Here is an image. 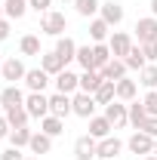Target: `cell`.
I'll list each match as a JSON object with an SVG mask.
<instances>
[{
  "label": "cell",
  "instance_id": "cell-11",
  "mask_svg": "<svg viewBox=\"0 0 157 160\" xmlns=\"http://www.w3.org/2000/svg\"><path fill=\"white\" fill-rule=\"evenodd\" d=\"M49 114H56V117H68V114H74V108H71V96H65V92H56V96H49Z\"/></svg>",
  "mask_w": 157,
  "mask_h": 160
},
{
  "label": "cell",
  "instance_id": "cell-21",
  "mask_svg": "<svg viewBox=\"0 0 157 160\" xmlns=\"http://www.w3.org/2000/svg\"><path fill=\"white\" fill-rule=\"evenodd\" d=\"M89 37L96 40V43H105V40H111V25L102 19V16H99V19H93V22H89Z\"/></svg>",
  "mask_w": 157,
  "mask_h": 160
},
{
  "label": "cell",
  "instance_id": "cell-22",
  "mask_svg": "<svg viewBox=\"0 0 157 160\" xmlns=\"http://www.w3.org/2000/svg\"><path fill=\"white\" fill-rule=\"evenodd\" d=\"M123 65H126V71H142L148 59H145V52H142V46H133L126 56H123Z\"/></svg>",
  "mask_w": 157,
  "mask_h": 160
},
{
  "label": "cell",
  "instance_id": "cell-2",
  "mask_svg": "<svg viewBox=\"0 0 157 160\" xmlns=\"http://www.w3.org/2000/svg\"><path fill=\"white\" fill-rule=\"evenodd\" d=\"M96 96H89V92H74L71 96V108H74V114L77 117H96Z\"/></svg>",
  "mask_w": 157,
  "mask_h": 160
},
{
  "label": "cell",
  "instance_id": "cell-43",
  "mask_svg": "<svg viewBox=\"0 0 157 160\" xmlns=\"http://www.w3.org/2000/svg\"><path fill=\"white\" fill-rule=\"evenodd\" d=\"M151 16L157 19V0H151Z\"/></svg>",
  "mask_w": 157,
  "mask_h": 160
},
{
  "label": "cell",
  "instance_id": "cell-10",
  "mask_svg": "<svg viewBox=\"0 0 157 160\" xmlns=\"http://www.w3.org/2000/svg\"><path fill=\"white\" fill-rule=\"evenodd\" d=\"M123 151V142L117 139V136H108V139H102L99 142V151H96V157L102 160H117V154Z\"/></svg>",
  "mask_w": 157,
  "mask_h": 160
},
{
  "label": "cell",
  "instance_id": "cell-49",
  "mask_svg": "<svg viewBox=\"0 0 157 160\" xmlns=\"http://www.w3.org/2000/svg\"><path fill=\"white\" fill-rule=\"evenodd\" d=\"M25 160H37V157H25Z\"/></svg>",
  "mask_w": 157,
  "mask_h": 160
},
{
  "label": "cell",
  "instance_id": "cell-50",
  "mask_svg": "<svg viewBox=\"0 0 157 160\" xmlns=\"http://www.w3.org/2000/svg\"><path fill=\"white\" fill-rule=\"evenodd\" d=\"M0 108H3V105H0Z\"/></svg>",
  "mask_w": 157,
  "mask_h": 160
},
{
  "label": "cell",
  "instance_id": "cell-47",
  "mask_svg": "<svg viewBox=\"0 0 157 160\" xmlns=\"http://www.w3.org/2000/svg\"><path fill=\"white\" fill-rule=\"evenodd\" d=\"M154 157H157V142H154Z\"/></svg>",
  "mask_w": 157,
  "mask_h": 160
},
{
  "label": "cell",
  "instance_id": "cell-42",
  "mask_svg": "<svg viewBox=\"0 0 157 160\" xmlns=\"http://www.w3.org/2000/svg\"><path fill=\"white\" fill-rule=\"evenodd\" d=\"M9 37V19H0V43Z\"/></svg>",
  "mask_w": 157,
  "mask_h": 160
},
{
  "label": "cell",
  "instance_id": "cell-30",
  "mask_svg": "<svg viewBox=\"0 0 157 160\" xmlns=\"http://www.w3.org/2000/svg\"><path fill=\"white\" fill-rule=\"evenodd\" d=\"M3 12H6V19H22L25 12H28V0H3Z\"/></svg>",
  "mask_w": 157,
  "mask_h": 160
},
{
  "label": "cell",
  "instance_id": "cell-31",
  "mask_svg": "<svg viewBox=\"0 0 157 160\" xmlns=\"http://www.w3.org/2000/svg\"><path fill=\"white\" fill-rule=\"evenodd\" d=\"M74 9H77V16H83V19H93L99 9H102V3L99 0H74Z\"/></svg>",
  "mask_w": 157,
  "mask_h": 160
},
{
  "label": "cell",
  "instance_id": "cell-9",
  "mask_svg": "<svg viewBox=\"0 0 157 160\" xmlns=\"http://www.w3.org/2000/svg\"><path fill=\"white\" fill-rule=\"evenodd\" d=\"M108 46H111V56H114V59H123V56L133 49V37L123 34V31H114L111 40H108Z\"/></svg>",
  "mask_w": 157,
  "mask_h": 160
},
{
  "label": "cell",
  "instance_id": "cell-14",
  "mask_svg": "<svg viewBox=\"0 0 157 160\" xmlns=\"http://www.w3.org/2000/svg\"><path fill=\"white\" fill-rule=\"evenodd\" d=\"M46 83H49V74H46L43 68H34V71H28V74H25V86H28L31 92H43V89H46Z\"/></svg>",
  "mask_w": 157,
  "mask_h": 160
},
{
  "label": "cell",
  "instance_id": "cell-29",
  "mask_svg": "<svg viewBox=\"0 0 157 160\" xmlns=\"http://www.w3.org/2000/svg\"><path fill=\"white\" fill-rule=\"evenodd\" d=\"M136 92H139L136 80H129V77L117 80V99L120 102H136Z\"/></svg>",
  "mask_w": 157,
  "mask_h": 160
},
{
  "label": "cell",
  "instance_id": "cell-23",
  "mask_svg": "<svg viewBox=\"0 0 157 160\" xmlns=\"http://www.w3.org/2000/svg\"><path fill=\"white\" fill-rule=\"evenodd\" d=\"M102 77H105V80H114V83L123 80V77H126V65H123V59H111L105 68H102Z\"/></svg>",
  "mask_w": 157,
  "mask_h": 160
},
{
  "label": "cell",
  "instance_id": "cell-17",
  "mask_svg": "<svg viewBox=\"0 0 157 160\" xmlns=\"http://www.w3.org/2000/svg\"><path fill=\"white\" fill-rule=\"evenodd\" d=\"M111 129H114V126H111V120L105 117V114H102V117H89V136H93V139H108V136H111Z\"/></svg>",
  "mask_w": 157,
  "mask_h": 160
},
{
  "label": "cell",
  "instance_id": "cell-24",
  "mask_svg": "<svg viewBox=\"0 0 157 160\" xmlns=\"http://www.w3.org/2000/svg\"><path fill=\"white\" fill-rule=\"evenodd\" d=\"M31 136H34V129H28V126H13L9 145H13V148H28V145H31Z\"/></svg>",
  "mask_w": 157,
  "mask_h": 160
},
{
  "label": "cell",
  "instance_id": "cell-41",
  "mask_svg": "<svg viewBox=\"0 0 157 160\" xmlns=\"http://www.w3.org/2000/svg\"><path fill=\"white\" fill-rule=\"evenodd\" d=\"M9 132H13V126H9V120L0 114V139H9Z\"/></svg>",
  "mask_w": 157,
  "mask_h": 160
},
{
  "label": "cell",
  "instance_id": "cell-26",
  "mask_svg": "<svg viewBox=\"0 0 157 160\" xmlns=\"http://www.w3.org/2000/svg\"><path fill=\"white\" fill-rule=\"evenodd\" d=\"M3 117L9 120V126H28L31 114H28L25 105H22V108H3Z\"/></svg>",
  "mask_w": 157,
  "mask_h": 160
},
{
  "label": "cell",
  "instance_id": "cell-15",
  "mask_svg": "<svg viewBox=\"0 0 157 160\" xmlns=\"http://www.w3.org/2000/svg\"><path fill=\"white\" fill-rule=\"evenodd\" d=\"M105 83L102 77V71H83L80 74V92H89V96H96V89Z\"/></svg>",
  "mask_w": 157,
  "mask_h": 160
},
{
  "label": "cell",
  "instance_id": "cell-5",
  "mask_svg": "<svg viewBox=\"0 0 157 160\" xmlns=\"http://www.w3.org/2000/svg\"><path fill=\"white\" fill-rule=\"evenodd\" d=\"M136 37H139V43H154L157 40V19L154 16H145V19L136 22Z\"/></svg>",
  "mask_w": 157,
  "mask_h": 160
},
{
  "label": "cell",
  "instance_id": "cell-18",
  "mask_svg": "<svg viewBox=\"0 0 157 160\" xmlns=\"http://www.w3.org/2000/svg\"><path fill=\"white\" fill-rule=\"evenodd\" d=\"M0 68H3V80H13V83H16V80H25V74H28V68H25L19 59H6Z\"/></svg>",
  "mask_w": 157,
  "mask_h": 160
},
{
  "label": "cell",
  "instance_id": "cell-33",
  "mask_svg": "<svg viewBox=\"0 0 157 160\" xmlns=\"http://www.w3.org/2000/svg\"><path fill=\"white\" fill-rule=\"evenodd\" d=\"M139 83L142 86H148V89H157V65H145L142 71H139Z\"/></svg>",
  "mask_w": 157,
  "mask_h": 160
},
{
  "label": "cell",
  "instance_id": "cell-35",
  "mask_svg": "<svg viewBox=\"0 0 157 160\" xmlns=\"http://www.w3.org/2000/svg\"><path fill=\"white\" fill-rule=\"evenodd\" d=\"M77 65L83 71H96L93 68V46H77Z\"/></svg>",
  "mask_w": 157,
  "mask_h": 160
},
{
  "label": "cell",
  "instance_id": "cell-8",
  "mask_svg": "<svg viewBox=\"0 0 157 160\" xmlns=\"http://www.w3.org/2000/svg\"><path fill=\"white\" fill-rule=\"evenodd\" d=\"M105 117L111 120L114 129H117V126H126V123H129V108L120 105V102H111V105H105Z\"/></svg>",
  "mask_w": 157,
  "mask_h": 160
},
{
  "label": "cell",
  "instance_id": "cell-45",
  "mask_svg": "<svg viewBox=\"0 0 157 160\" xmlns=\"http://www.w3.org/2000/svg\"><path fill=\"white\" fill-rule=\"evenodd\" d=\"M3 16H6V12H3V3H0V19H3Z\"/></svg>",
  "mask_w": 157,
  "mask_h": 160
},
{
  "label": "cell",
  "instance_id": "cell-44",
  "mask_svg": "<svg viewBox=\"0 0 157 160\" xmlns=\"http://www.w3.org/2000/svg\"><path fill=\"white\" fill-rule=\"evenodd\" d=\"M142 160H157V157H154V154H148V157H142Z\"/></svg>",
  "mask_w": 157,
  "mask_h": 160
},
{
  "label": "cell",
  "instance_id": "cell-48",
  "mask_svg": "<svg viewBox=\"0 0 157 160\" xmlns=\"http://www.w3.org/2000/svg\"><path fill=\"white\" fill-rule=\"evenodd\" d=\"M0 80H3V68H0Z\"/></svg>",
  "mask_w": 157,
  "mask_h": 160
},
{
  "label": "cell",
  "instance_id": "cell-20",
  "mask_svg": "<svg viewBox=\"0 0 157 160\" xmlns=\"http://www.w3.org/2000/svg\"><path fill=\"white\" fill-rule=\"evenodd\" d=\"M40 132H46L49 139H56V136H62V132H65V120L56 117V114H46V117L40 120Z\"/></svg>",
  "mask_w": 157,
  "mask_h": 160
},
{
  "label": "cell",
  "instance_id": "cell-46",
  "mask_svg": "<svg viewBox=\"0 0 157 160\" xmlns=\"http://www.w3.org/2000/svg\"><path fill=\"white\" fill-rule=\"evenodd\" d=\"M59 3H74V0H59Z\"/></svg>",
  "mask_w": 157,
  "mask_h": 160
},
{
  "label": "cell",
  "instance_id": "cell-1",
  "mask_svg": "<svg viewBox=\"0 0 157 160\" xmlns=\"http://www.w3.org/2000/svg\"><path fill=\"white\" fill-rule=\"evenodd\" d=\"M65 28H68V19L59 9H49V12L40 16V31L49 34V37H65Z\"/></svg>",
  "mask_w": 157,
  "mask_h": 160
},
{
  "label": "cell",
  "instance_id": "cell-12",
  "mask_svg": "<svg viewBox=\"0 0 157 160\" xmlns=\"http://www.w3.org/2000/svg\"><path fill=\"white\" fill-rule=\"evenodd\" d=\"M99 16L108 22L111 28H117L120 22H123V6H120L117 0H108V3H102V9H99Z\"/></svg>",
  "mask_w": 157,
  "mask_h": 160
},
{
  "label": "cell",
  "instance_id": "cell-39",
  "mask_svg": "<svg viewBox=\"0 0 157 160\" xmlns=\"http://www.w3.org/2000/svg\"><path fill=\"white\" fill-rule=\"evenodd\" d=\"M139 129H142V132H148L151 139H157V117H148L142 126H139Z\"/></svg>",
  "mask_w": 157,
  "mask_h": 160
},
{
  "label": "cell",
  "instance_id": "cell-28",
  "mask_svg": "<svg viewBox=\"0 0 157 160\" xmlns=\"http://www.w3.org/2000/svg\"><path fill=\"white\" fill-rule=\"evenodd\" d=\"M28 148H31V151H34V154H49V151H53V139H49V136H46V132H34V136H31V145H28Z\"/></svg>",
  "mask_w": 157,
  "mask_h": 160
},
{
  "label": "cell",
  "instance_id": "cell-19",
  "mask_svg": "<svg viewBox=\"0 0 157 160\" xmlns=\"http://www.w3.org/2000/svg\"><path fill=\"white\" fill-rule=\"evenodd\" d=\"M40 68L49 74V77H56V74H62L65 71V62L59 59V52L53 49V52H43V59H40Z\"/></svg>",
  "mask_w": 157,
  "mask_h": 160
},
{
  "label": "cell",
  "instance_id": "cell-40",
  "mask_svg": "<svg viewBox=\"0 0 157 160\" xmlns=\"http://www.w3.org/2000/svg\"><path fill=\"white\" fill-rule=\"evenodd\" d=\"M0 160H25V157L19 154V148H13V145H9L6 151H0Z\"/></svg>",
  "mask_w": 157,
  "mask_h": 160
},
{
  "label": "cell",
  "instance_id": "cell-34",
  "mask_svg": "<svg viewBox=\"0 0 157 160\" xmlns=\"http://www.w3.org/2000/svg\"><path fill=\"white\" fill-rule=\"evenodd\" d=\"M19 49L25 56H40V40L34 37V34H25V37L19 40Z\"/></svg>",
  "mask_w": 157,
  "mask_h": 160
},
{
  "label": "cell",
  "instance_id": "cell-4",
  "mask_svg": "<svg viewBox=\"0 0 157 160\" xmlns=\"http://www.w3.org/2000/svg\"><path fill=\"white\" fill-rule=\"evenodd\" d=\"M25 111L31 114V117H46L49 114V99L43 96V92H31V96H25Z\"/></svg>",
  "mask_w": 157,
  "mask_h": 160
},
{
  "label": "cell",
  "instance_id": "cell-3",
  "mask_svg": "<svg viewBox=\"0 0 157 160\" xmlns=\"http://www.w3.org/2000/svg\"><path fill=\"white\" fill-rule=\"evenodd\" d=\"M154 142H157V139H151L148 132H142V129H139V132L129 136L126 148H129L133 154H145V157H148V154H154Z\"/></svg>",
  "mask_w": 157,
  "mask_h": 160
},
{
  "label": "cell",
  "instance_id": "cell-27",
  "mask_svg": "<svg viewBox=\"0 0 157 160\" xmlns=\"http://www.w3.org/2000/svg\"><path fill=\"white\" fill-rule=\"evenodd\" d=\"M108 62H111V46H108V43H96V46H93V68L102 71Z\"/></svg>",
  "mask_w": 157,
  "mask_h": 160
},
{
  "label": "cell",
  "instance_id": "cell-7",
  "mask_svg": "<svg viewBox=\"0 0 157 160\" xmlns=\"http://www.w3.org/2000/svg\"><path fill=\"white\" fill-rule=\"evenodd\" d=\"M96 151H99V139H93V136H80L74 142V157L77 160H93Z\"/></svg>",
  "mask_w": 157,
  "mask_h": 160
},
{
  "label": "cell",
  "instance_id": "cell-36",
  "mask_svg": "<svg viewBox=\"0 0 157 160\" xmlns=\"http://www.w3.org/2000/svg\"><path fill=\"white\" fill-rule=\"evenodd\" d=\"M142 105H145V111H148V117H157V89H151L145 99H142Z\"/></svg>",
  "mask_w": 157,
  "mask_h": 160
},
{
  "label": "cell",
  "instance_id": "cell-38",
  "mask_svg": "<svg viewBox=\"0 0 157 160\" xmlns=\"http://www.w3.org/2000/svg\"><path fill=\"white\" fill-rule=\"evenodd\" d=\"M142 52H145V59L154 65V62H157V40H154V43H142Z\"/></svg>",
  "mask_w": 157,
  "mask_h": 160
},
{
  "label": "cell",
  "instance_id": "cell-37",
  "mask_svg": "<svg viewBox=\"0 0 157 160\" xmlns=\"http://www.w3.org/2000/svg\"><path fill=\"white\" fill-rule=\"evenodd\" d=\"M49 6H53V0H28V9H34V12H49Z\"/></svg>",
  "mask_w": 157,
  "mask_h": 160
},
{
  "label": "cell",
  "instance_id": "cell-6",
  "mask_svg": "<svg viewBox=\"0 0 157 160\" xmlns=\"http://www.w3.org/2000/svg\"><path fill=\"white\" fill-rule=\"evenodd\" d=\"M53 83H56V89H59V92H65V96L80 92V77L74 74V71H68V68H65L62 74H56V80H53Z\"/></svg>",
  "mask_w": 157,
  "mask_h": 160
},
{
  "label": "cell",
  "instance_id": "cell-16",
  "mask_svg": "<svg viewBox=\"0 0 157 160\" xmlns=\"http://www.w3.org/2000/svg\"><path fill=\"white\" fill-rule=\"evenodd\" d=\"M0 105H3V108H22V105H25V92L13 83V86H6V89L0 92Z\"/></svg>",
  "mask_w": 157,
  "mask_h": 160
},
{
  "label": "cell",
  "instance_id": "cell-32",
  "mask_svg": "<svg viewBox=\"0 0 157 160\" xmlns=\"http://www.w3.org/2000/svg\"><path fill=\"white\" fill-rule=\"evenodd\" d=\"M126 108H129V123H133V126L139 129V126L148 120V111H145V105H142V102H129Z\"/></svg>",
  "mask_w": 157,
  "mask_h": 160
},
{
  "label": "cell",
  "instance_id": "cell-13",
  "mask_svg": "<svg viewBox=\"0 0 157 160\" xmlns=\"http://www.w3.org/2000/svg\"><path fill=\"white\" fill-rule=\"evenodd\" d=\"M56 52H59V59L65 62V68H68L71 62H77V43L65 34V37H59V43H56Z\"/></svg>",
  "mask_w": 157,
  "mask_h": 160
},
{
  "label": "cell",
  "instance_id": "cell-25",
  "mask_svg": "<svg viewBox=\"0 0 157 160\" xmlns=\"http://www.w3.org/2000/svg\"><path fill=\"white\" fill-rule=\"evenodd\" d=\"M114 99H117V83H114V80H105L96 89V102L99 105H111Z\"/></svg>",
  "mask_w": 157,
  "mask_h": 160
}]
</instances>
